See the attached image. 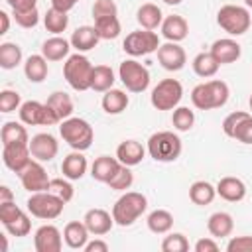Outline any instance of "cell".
I'll return each mask as SVG.
<instances>
[{
  "label": "cell",
  "instance_id": "f1b7e54d",
  "mask_svg": "<svg viewBox=\"0 0 252 252\" xmlns=\"http://www.w3.org/2000/svg\"><path fill=\"white\" fill-rule=\"evenodd\" d=\"M24 73L30 83H41L49 73L47 59L43 55H30L24 63Z\"/></svg>",
  "mask_w": 252,
  "mask_h": 252
},
{
  "label": "cell",
  "instance_id": "c3c4849f",
  "mask_svg": "<svg viewBox=\"0 0 252 252\" xmlns=\"http://www.w3.org/2000/svg\"><path fill=\"white\" fill-rule=\"evenodd\" d=\"M14 20L18 26L22 28H35L37 22H39V12L37 8H32V10H24V12H14Z\"/></svg>",
  "mask_w": 252,
  "mask_h": 252
},
{
  "label": "cell",
  "instance_id": "836d02e7",
  "mask_svg": "<svg viewBox=\"0 0 252 252\" xmlns=\"http://www.w3.org/2000/svg\"><path fill=\"white\" fill-rule=\"evenodd\" d=\"M217 195V187H213L209 181H195L191 187H189V199L199 205V207H205V205H211L213 199Z\"/></svg>",
  "mask_w": 252,
  "mask_h": 252
},
{
  "label": "cell",
  "instance_id": "d4e9b609",
  "mask_svg": "<svg viewBox=\"0 0 252 252\" xmlns=\"http://www.w3.org/2000/svg\"><path fill=\"white\" fill-rule=\"evenodd\" d=\"M98 33H96V30H94V26H81V28H77L75 32H73V35H71V45L81 53V51H91V49H94L96 47V43H98Z\"/></svg>",
  "mask_w": 252,
  "mask_h": 252
},
{
  "label": "cell",
  "instance_id": "277c9868",
  "mask_svg": "<svg viewBox=\"0 0 252 252\" xmlns=\"http://www.w3.org/2000/svg\"><path fill=\"white\" fill-rule=\"evenodd\" d=\"M93 63L81 55V53H75V55H69L65 65H63V77L65 81L71 85V89L75 91H89L91 89V83H93Z\"/></svg>",
  "mask_w": 252,
  "mask_h": 252
},
{
  "label": "cell",
  "instance_id": "11a10c76",
  "mask_svg": "<svg viewBox=\"0 0 252 252\" xmlns=\"http://www.w3.org/2000/svg\"><path fill=\"white\" fill-rule=\"evenodd\" d=\"M77 2L75 0H51V8L61 10V12H69Z\"/></svg>",
  "mask_w": 252,
  "mask_h": 252
},
{
  "label": "cell",
  "instance_id": "9a60e30c",
  "mask_svg": "<svg viewBox=\"0 0 252 252\" xmlns=\"http://www.w3.org/2000/svg\"><path fill=\"white\" fill-rule=\"evenodd\" d=\"M2 148H4L2 150V161L14 173H20L32 161L30 144H10V146H2Z\"/></svg>",
  "mask_w": 252,
  "mask_h": 252
},
{
  "label": "cell",
  "instance_id": "ab89813d",
  "mask_svg": "<svg viewBox=\"0 0 252 252\" xmlns=\"http://www.w3.org/2000/svg\"><path fill=\"white\" fill-rule=\"evenodd\" d=\"M171 124L175 126V130L179 132H189L195 124V114L191 108L187 106H177L173 108V116H171Z\"/></svg>",
  "mask_w": 252,
  "mask_h": 252
},
{
  "label": "cell",
  "instance_id": "4316f807",
  "mask_svg": "<svg viewBox=\"0 0 252 252\" xmlns=\"http://www.w3.org/2000/svg\"><path fill=\"white\" fill-rule=\"evenodd\" d=\"M207 228H209V232H211L213 238H224V236H228V234L232 232L234 220H232V217H230L228 213L219 211V213H213V215L209 217Z\"/></svg>",
  "mask_w": 252,
  "mask_h": 252
},
{
  "label": "cell",
  "instance_id": "3957f363",
  "mask_svg": "<svg viewBox=\"0 0 252 252\" xmlns=\"http://www.w3.org/2000/svg\"><path fill=\"white\" fill-rule=\"evenodd\" d=\"M181 140L177 134L173 132H156L150 136L148 140V154L156 159V161H161V163H169V161H175L179 156H181Z\"/></svg>",
  "mask_w": 252,
  "mask_h": 252
},
{
  "label": "cell",
  "instance_id": "8992f818",
  "mask_svg": "<svg viewBox=\"0 0 252 252\" xmlns=\"http://www.w3.org/2000/svg\"><path fill=\"white\" fill-rule=\"evenodd\" d=\"M217 24L230 35H242L250 30L252 18L248 8L236 6V4H224L217 12Z\"/></svg>",
  "mask_w": 252,
  "mask_h": 252
},
{
  "label": "cell",
  "instance_id": "94428289",
  "mask_svg": "<svg viewBox=\"0 0 252 252\" xmlns=\"http://www.w3.org/2000/svg\"><path fill=\"white\" fill-rule=\"evenodd\" d=\"M248 106H250V110H252V94H250V98H248Z\"/></svg>",
  "mask_w": 252,
  "mask_h": 252
},
{
  "label": "cell",
  "instance_id": "f6af8a7d",
  "mask_svg": "<svg viewBox=\"0 0 252 252\" xmlns=\"http://www.w3.org/2000/svg\"><path fill=\"white\" fill-rule=\"evenodd\" d=\"M4 228L12 234V236H28L32 230V222L28 219V215L22 211L14 220H10L8 224H4Z\"/></svg>",
  "mask_w": 252,
  "mask_h": 252
},
{
  "label": "cell",
  "instance_id": "6125c7cd",
  "mask_svg": "<svg viewBox=\"0 0 252 252\" xmlns=\"http://www.w3.org/2000/svg\"><path fill=\"white\" fill-rule=\"evenodd\" d=\"M75 2H79V0H75Z\"/></svg>",
  "mask_w": 252,
  "mask_h": 252
},
{
  "label": "cell",
  "instance_id": "484cf974",
  "mask_svg": "<svg viewBox=\"0 0 252 252\" xmlns=\"http://www.w3.org/2000/svg\"><path fill=\"white\" fill-rule=\"evenodd\" d=\"M71 41H67L65 37H59V35H53L49 39L43 41L41 45V55L47 59V61H61L69 55V49H71Z\"/></svg>",
  "mask_w": 252,
  "mask_h": 252
},
{
  "label": "cell",
  "instance_id": "ee69618b",
  "mask_svg": "<svg viewBox=\"0 0 252 252\" xmlns=\"http://www.w3.org/2000/svg\"><path fill=\"white\" fill-rule=\"evenodd\" d=\"M230 138H234V140H238L242 144H248V146L252 144V116L248 112L238 120V124L232 130V136Z\"/></svg>",
  "mask_w": 252,
  "mask_h": 252
},
{
  "label": "cell",
  "instance_id": "8fae6325",
  "mask_svg": "<svg viewBox=\"0 0 252 252\" xmlns=\"http://www.w3.org/2000/svg\"><path fill=\"white\" fill-rule=\"evenodd\" d=\"M20 120L28 126H53V124H59L55 112L43 104V102H37V100H26L22 106H20Z\"/></svg>",
  "mask_w": 252,
  "mask_h": 252
},
{
  "label": "cell",
  "instance_id": "7c38bea8",
  "mask_svg": "<svg viewBox=\"0 0 252 252\" xmlns=\"http://www.w3.org/2000/svg\"><path fill=\"white\" fill-rule=\"evenodd\" d=\"M18 175H20V181H22L24 189L30 191V193L47 191L49 181H51L49 175H47V171H45V167H43L41 161H37V159H32Z\"/></svg>",
  "mask_w": 252,
  "mask_h": 252
},
{
  "label": "cell",
  "instance_id": "7402d4cb",
  "mask_svg": "<svg viewBox=\"0 0 252 252\" xmlns=\"http://www.w3.org/2000/svg\"><path fill=\"white\" fill-rule=\"evenodd\" d=\"M89 228L85 222H79V220H71L65 224V230H63V240L69 248L73 250H81L87 246L89 242Z\"/></svg>",
  "mask_w": 252,
  "mask_h": 252
},
{
  "label": "cell",
  "instance_id": "ac0fdd59",
  "mask_svg": "<svg viewBox=\"0 0 252 252\" xmlns=\"http://www.w3.org/2000/svg\"><path fill=\"white\" fill-rule=\"evenodd\" d=\"M240 43L230 39V37H222V39H217L213 45H211V55L220 63V65H226V63H234L240 59Z\"/></svg>",
  "mask_w": 252,
  "mask_h": 252
},
{
  "label": "cell",
  "instance_id": "603a6c76",
  "mask_svg": "<svg viewBox=\"0 0 252 252\" xmlns=\"http://www.w3.org/2000/svg\"><path fill=\"white\" fill-rule=\"evenodd\" d=\"M87 158L81 154V152H71L69 156H65L63 158V163H61V171H63V175L67 177V179H71V181H77V179H81L85 173H87Z\"/></svg>",
  "mask_w": 252,
  "mask_h": 252
},
{
  "label": "cell",
  "instance_id": "7dc6e473",
  "mask_svg": "<svg viewBox=\"0 0 252 252\" xmlns=\"http://www.w3.org/2000/svg\"><path fill=\"white\" fill-rule=\"evenodd\" d=\"M118 14V6L114 0H96L93 4V18H106V16H116Z\"/></svg>",
  "mask_w": 252,
  "mask_h": 252
},
{
  "label": "cell",
  "instance_id": "9f6ffc18",
  "mask_svg": "<svg viewBox=\"0 0 252 252\" xmlns=\"http://www.w3.org/2000/svg\"><path fill=\"white\" fill-rule=\"evenodd\" d=\"M0 24H2V26H0V35H4V33L8 32V28H10V16H8L4 10L0 12Z\"/></svg>",
  "mask_w": 252,
  "mask_h": 252
},
{
  "label": "cell",
  "instance_id": "9c48e42d",
  "mask_svg": "<svg viewBox=\"0 0 252 252\" xmlns=\"http://www.w3.org/2000/svg\"><path fill=\"white\" fill-rule=\"evenodd\" d=\"M118 77L130 93H144L150 87V71L136 59H126L118 67Z\"/></svg>",
  "mask_w": 252,
  "mask_h": 252
},
{
  "label": "cell",
  "instance_id": "e0dca14e",
  "mask_svg": "<svg viewBox=\"0 0 252 252\" xmlns=\"http://www.w3.org/2000/svg\"><path fill=\"white\" fill-rule=\"evenodd\" d=\"M83 222L87 224L91 234L102 236V234L110 232V228L114 224V217L104 209H89L83 217Z\"/></svg>",
  "mask_w": 252,
  "mask_h": 252
},
{
  "label": "cell",
  "instance_id": "ffe728a7",
  "mask_svg": "<svg viewBox=\"0 0 252 252\" xmlns=\"http://www.w3.org/2000/svg\"><path fill=\"white\" fill-rule=\"evenodd\" d=\"M161 35L167 39V41H175V43H179V41H183L185 37H187V33H189V24H187V20L185 18H181V16H167V18H163V22H161Z\"/></svg>",
  "mask_w": 252,
  "mask_h": 252
},
{
  "label": "cell",
  "instance_id": "7bdbcfd3",
  "mask_svg": "<svg viewBox=\"0 0 252 252\" xmlns=\"http://www.w3.org/2000/svg\"><path fill=\"white\" fill-rule=\"evenodd\" d=\"M161 250L163 252H187L189 250V240L181 232H171L163 238Z\"/></svg>",
  "mask_w": 252,
  "mask_h": 252
},
{
  "label": "cell",
  "instance_id": "6f0895ef",
  "mask_svg": "<svg viewBox=\"0 0 252 252\" xmlns=\"http://www.w3.org/2000/svg\"><path fill=\"white\" fill-rule=\"evenodd\" d=\"M4 201H14V193H12L10 187H6V185L0 187V203H4Z\"/></svg>",
  "mask_w": 252,
  "mask_h": 252
},
{
  "label": "cell",
  "instance_id": "52a82bcc",
  "mask_svg": "<svg viewBox=\"0 0 252 252\" xmlns=\"http://www.w3.org/2000/svg\"><path fill=\"white\" fill-rule=\"evenodd\" d=\"M28 211L43 220H51L57 219L63 213L65 201H61L57 195H53L51 191H39V193H32V197L28 199Z\"/></svg>",
  "mask_w": 252,
  "mask_h": 252
},
{
  "label": "cell",
  "instance_id": "83f0119b",
  "mask_svg": "<svg viewBox=\"0 0 252 252\" xmlns=\"http://www.w3.org/2000/svg\"><path fill=\"white\" fill-rule=\"evenodd\" d=\"M45 104L55 112V116H57L59 122L71 118V114H73V100H71V96H69L67 93H63V91L51 93Z\"/></svg>",
  "mask_w": 252,
  "mask_h": 252
},
{
  "label": "cell",
  "instance_id": "d6986e66",
  "mask_svg": "<svg viewBox=\"0 0 252 252\" xmlns=\"http://www.w3.org/2000/svg\"><path fill=\"white\" fill-rule=\"evenodd\" d=\"M217 195L228 203H238L246 197V185L242 179L238 177H222L219 183H217Z\"/></svg>",
  "mask_w": 252,
  "mask_h": 252
},
{
  "label": "cell",
  "instance_id": "60d3db41",
  "mask_svg": "<svg viewBox=\"0 0 252 252\" xmlns=\"http://www.w3.org/2000/svg\"><path fill=\"white\" fill-rule=\"evenodd\" d=\"M134 183V173L130 171V167L128 165H120L118 169H116V173L110 177V181L106 183L110 189H114V191H126V189H130V185Z\"/></svg>",
  "mask_w": 252,
  "mask_h": 252
},
{
  "label": "cell",
  "instance_id": "91938a15",
  "mask_svg": "<svg viewBox=\"0 0 252 252\" xmlns=\"http://www.w3.org/2000/svg\"><path fill=\"white\" fill-rule=\"evenodd\" d=\"M244 4H246L248 8H252V0H244Z\"/></svg>",
  "mask_w": 252,
  "mask_h": 252
},
{
  "label": "cell",
  "instance_id": "5bb4252c",
  "mask_svg": "<svg viewBox=\"0 0 252 252\" xmlns=\"http://www.w3.org/2000/svg\"><path fill=\"white\" fill-rule=\"evenodd\" d=\"M30 152H32V158L37 159V161H51L59 152V144H57L55 136H51L47 132H41V134L32 136Z\"/></svg>",
  "mask_w": 252,
  "mask_h": 252
},
{
  "label": "cell",
  "instance_id": "bcb514c9",
  "mask_svg": "<svg viewBox=\"0 0 252 252\" xmlns=\"http://www.w3.org/2000/svg\"><path fill=\"white\" fill-rule=\"evenodd\" d=\"M22 98H20V93L18 91H10V89H4L0 93V112H12L16 108H20L22 104Z\"/></svg>",
  "mask_w": 252,
  "mask_h": 252
},
{
  "label": "cell",
  "instance_id": "f546056e",
  "mask_svg": "<svg viewBox=\"0 0 252 252\" xmlns=\"http://www.w3.org/2000/svg\"><path fill=\"white\" fill-rule=\"evenodd\" d=\"M136 20L144 30H156L163 22V14L156 4H142L136 12Z\"/></svg>",
  "mask_w": 252,
  "mask_h": 252
},
{
  "label": "cell",
  "instance_id": "8d00e7d4",
  "mask_svg": "<svg viewBox=\"0 0 252 252\" xmlns=\"http://www.w3.org/2000/svg\"><path fill=\"white\" fill-rule=\"evenodd\" d=\"M114 85V71L108 65H96L93 69V83L91 89L96 93H106Z\"/></svg>",
  "mask_w": 252,
  "mask_h": 252
},
{
  "label": "cell",
  "instance_id": "b9f144b4",
  "mask_svg": "<svg viewBox=\"0 0 252 252\" xmlns=\"http://www.w3.org/2000/svg\"><path fill=\"white\" fill-rule=\"evenodd\" d=\"M47 191H51L53 195H57V197H59L61 201H65V203H69V201L73 199V193H75L73 185H71L67 179H63V177H53V179L49 181Z\"/></svg>",
  "mask_w": 252,
  "mask_h": 252
},
{
  "label": "cell",
  "instance_id": "5b68a950",
  "mask_svg": "<svg viewBox=\"0 0 252 252\" xmlns=\"http://www.w3.org/2000/svg\"><path fill=\"white\" fill-rule=\"evenodd\" d=\"M59 134L61 138L77 152H85L91 148L93 140H94V132H93V126L83 120V118H67L61 122L59 126Z\"/></svg>",
  "mask_w": 252,
  "mask_h": 252
},
{
  "label": "cell",
  "instance_id": "680465c9",
  "mask_svg": "<svg viewBox=\"0 0 252 252\" xmlns=\"http://www.w3.org/2000/svg\"><path fill=\"white\" fill-rule=\"evenodd\" d=\"M165 4H169V6H177V4H181L183 0H163Z\"/></svg>",
  "mask_w": 252,
  "mask_h": 252
},
{
  "label": "cell",
  "instance_id": "f35d334b",
  "mask_svg": "<svg viewBox=\"0 0 252 252\" xmlns=\"http://www.w3.org/2000/svg\"><path fill=\"white\" fill-rule=\"evenodd\" d=\"M94 30L100 39H116L120 35V22L116 16H106L94 20Z\"/></svg>",
  "mask_w": 252,
  "mask_h": 252
},
{
  "label": "cell",
  "instance_id": "816d5d0a",
  "mask_svg": "<svg viewBox=\"0 0 252 252\" xmlns=\"http://www.w3.org/2000/svg\"><path fill=\"white\" fill-rule=\"evenodd\" d=\"M219 244L213 238H199L195 242V252H217Z\"/></svg>",
  "mask_w": 252,
  "mask_h": 252
},
{
  "label": "cell",
  "instance_id": "f907efd6",
  "mask_svg": "<svg viewBox=\"0 0 252 252\" xmlns=\"http://www.w3.org/2000/svg\"><path fill=\"white\" fill-rule=\"evenodd\" d=\"M244 114H246V112H242V110H236V112H230V114H228V116L222 120V132H224L228 138L232 136V130L236 128L238 120H240Z\"/></svg>",
  "mask_w": 252,
  "mask_h": 252
},
{
  "label": "cell",
  "instance_id": "681fc988",
  "mask_svg": "<svg viewBox=\"0 0 252 252\" xmlns=\"http://www.w3.org/2000/svg\"><path fill=\"white\" fill-rule=\"evenodd\" d=\"M228 252H252V236H234L226 244Z\"/></svg>",
  "mask_w": 252,
  "mask_h": 252
},
{
  "label": "cell",
  "instance_id": "4fadbf2b",
  "mask_svg": "<svg viewBox=\"0 0 252 252\" xmlns=\"http://www.w3.org/2000/svg\"><path fill=\"white\" fill-rule=\"evenodd\" d=\"M158 61L165 71H181L187 63V55L179 43L167 41L158 47Z\"/></svg>",
  "mask_w": 252,
  "mask_h": 252
},
{
  "label": "cell",
  "instance_id": "d6a6232c",
  "mask_svg": "<svg viewBox=\"0 0 252 252\" xmlns=\"http://www.w3.org/2000/svg\"><path fill=\"white\" fill-rule=\"evenodd\" d=\"M148 228L154 232V234H165L171 230L173 226V215L165 209H156L148 215Z\"/></svg>",
  "mask_w": 252,
  "mask_h": 252
},
{
  "label": "cell",
  "instance_id": "db71d44e",
  "mask_svg": "<svg viewBox=\"0 0 252 252\" xmlns=\"http://www.w3.org/2000/svg\"><path fill=\"white\" fill-rule=\"evenodd\" d=\"M85 252H108V244L104 240H93V242H87V246L83 248Z\"/></svg>",
  "mask_w": 252,
  "mask_h": 252
},
{
  "label": "cell",
  "instance_id": "f5cc1de1",
  "mask_svg": "<svg viewBox=\"0 0 252 252\" xmlns=\"http://www.w3.org/2000/svg\"><path fill=\"white\" fill-rule=\"evenodd\" d=\"M8 6L14 10V12H24V10H32L35 8L37 0H6Z\"/></svg>",
  "mask_w": 252,
  "mask_h": 252
},
{
  "label": "cell",
  "instance_id": "30bf717a",
  "mask_svg": "<svg viewBox=\"0 0 252 252\" xmlns=\"http://www.w3.org/2000/svg\"><path fill=\"white\" fill-rule=\"evenodd\" d=\"M159 47V37L156 32L152 30H138V32H130L122 43V49L132 55V57H140V55H150L154 51H158Z\"/></svg>",
  "mask_w": 252,
  "mask_h": 252
},
{
  "label": "cell",
  "instance_id": "e575fe53",
  "mask_svg": "<svg viewBox=\"0 0 252 252\" xmlns=\"http://www.w3.org/2000/svg\"><path fill=\"white\" fill-rule=\"evenodd\" d=\"M22 63V47L12 41H4L0 45V67L10 71Z\"/></svg>",
  "mask_w": 252,
  "mask_h": 252
},
{
  "label": "cell",
  "instance_id": "cb8c5ba5",
  "mask_svg": "<svg viewBox=\"0 0 252 252\" xmlns=\"http://www.w3.org/2000/svg\"><path fill=\"white\" fill-rule=\"evenodd\" d=\"M122 163L118 161V158H110V156H100L93 161L91 165V175L93 179L100 181V183H108L110 177L116 173V169L120 167Z\"/></svg>",
  "mask_w": 252,
  "mask_h": 252
},
{
  "label": "cell",
  "instance_id": "4dcf8cb0",
  "mask_svg": "<svg viewBox=\"0 0 252 252\" xmlns=\"http://www.w3.org/2000/svg\"><path fill=\"white\" fill-rule=\"evenodd\" d=\"M128 94L120 89H108L102 96V110L106 114H120L128 106Z\"/></svg>",
  "mask_w": 252,
  "mask_h": 252
},
{
  "label": "cell",
  "instance_id": "ba28073f",
  "mask_svg": "<svg viewBox=\"0 0 252 252\" xmlns=\"http://www.w3.org/2000/svg\"><path fill=\"white\" fill-rule=\"evenodd\" d=\"M181 96H183L181 83L177 79H163L154 87L150 100L156 110H173L177 108Z\"/></svg>",
  "mask_w": 252,
  "mask_h": 252
},
{
  "label": "cell",
  "instance_id": "2e32d148",
  "mask_svg": "<svg viewBox=\"0 0 252 252\" xmlns=\"http://www.w3.org/2000/svg\"><path fill=\"white\" fill-rule=\"evenodd\" d=\"M33 246L37 252H59L63 246V236L57 226L43 224L33 234Z\"/></svg>",
  "mask_w": 252,
  "mask_h": 252
},
{
  "label": "cell",
  "instance_id": "1f68e13d",
  "mask_svg": "<svg viewBox=\"0 0 252 252\" xmlns=\"http://www.w3.org/2000/svg\"><path fill=\"white\" fill-rule=\"evenodd\" d=\"M0 138H2V146H10V144H30L28 138V130L26 126H22L20 122H6L0 130Z\"/></svg>",
  "mask_w": 252,
  "mask_h": 252
},
{
  "label": "cell",
  "instance_id": "7a4b0ae2",
  "mask_svg": "<svg viewBox=\"0 0 252 252\" xmlns=\"http://www.w3.org/2000/svg\"><path fill=\"white\" fill-rule=\"evenodd\" d=\"M146 209H148L146 195H142L138 191H128L114 203L112 217L118 226H130L146 213Z\"/></svg>",
  "mask_w": 252,
  "mask_h": 252
},
{
  "label": "cell",
  "instance_id": "44dd1931",
  "mask_svg": "<svg viewBox=\"0 0 252 252\" xmlns=\"http://www.w3.org/2000/svg\"><path fill=\"white\" fill-rule=\"evenodd\" d=\"M144 156H146V150H144V146H142L140 142H136V140H124V142H120L118 148H116V158H118V161L124 163V165H128V167L138 165V163L144 159Z\"/></svg>",
  "mask_w": 252,
  "mask_h": 252
},
{
  "label": "cell",
  "instance_id": "74e56055",
  "mask_svg": "<svg viewBox=\"0 0 252 252\" xmlns=\"http://www.w3.org/2000/svg\"><path fill=\"white\" fill-rule=\"evenodd\" d=\"M43 24H45V30H47V32L59 35V33H63V32L67 30V26H69V16H67V12L49 8V10L45 12V16H43Z\"/></svg>",
  "mask_w": 252,
  "mask_h": 252
},
{
  "label": "cell",
  "instance_id": "d590c367",
  "mask_svg": "<svg viewBox=\"0 0 252 252\" xmlns=\"http://www.w3.org/2000/svg\"><path fill=\"white\" fill-rule=\"evenodd\" d=\"M219 67H220V63L211 55V51H209V53L203 51V53L195 55V59H193V71H195L199 77H203V79L215 77L217 71H219Z\"/></svg>",
  "mask_w": 252,
  "mask_h": 252
},
{
  "label": "cell",
  "instance_id": "6da1fadb",
  "mask_svg": "<svg viewBox=\"0 0 252 252\" xmlns=\"http://www.w3.org/2000/svg\"><path fill=\"white\" fill-rule=\"evenodd\" d=\"M228 94H230L228 85H226L224 81L213 79V81H207V83L197 85V87L191 91V102H193L195 108H199V110L220 108V106L226 104Z\"/></svg>",
  "mask_w": 252,
  "mask_h": 252
}]
</instances>
